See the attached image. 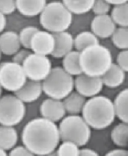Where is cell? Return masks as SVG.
<instances>
[{"instance_id":"6da1fadb","label":"cell","mask_w":128,"mask_h":156,"mask_svg":"<svg viewBox=\"0 0 128 156\" xmlns=\"http://www.w3.org/2000/svg\"><path fill=\"white\" fill-rule=\"evenodd\" d=\"M22 140L24 146L35 155L46 156L56 151L61 139L56 123L39 117L25 125Z\"/></svg>"},{"instance_id":"7a4b0ae2","label":"cell","mask_w":128,"mask_h":156,"mask_svg":"<svg viewBox=\"0 0 128 156\" xmlns=\"http://www.w3.org/2000/svg\"><path fill=\"white\" fill-rule=\"evenodd\" d=\"M81 114L90 128L95 130L109 127L116 117L114 102L107 96L100 95L87 100Z\"/></svg>"},{"instance_id":"3957f363","label":"cell","mask_w":128,"mask_h":156,"mask_svg":"<svg viewBox=\"0 0 128 156\" xmlns=\"http://www.w3.org/2000/svg\"><path fill=\"white\" fill-rule=\"evenodd\" d=\"M79 62L82 73L101 77L112 65V55L107 48L100 44L90 45L80 52Z\"/></svg>"},{"instance_id":"277c9868","label":"cell","mask_w":128,"mask_h":156,"mask_svg":"<svg viewBox=\"0 0 128 156\" xmlns=\"http://www.w3.org/2000/svg\"><path fill=\"white\" fill-rule=\"evenodd\" d=\"M73 16L63 2L47 3L40 14V23L47 32L52 34L65 32L72 24Z\"/></svg>"},{"instance_id":"5b68a950","label":"cell","mask_w":128,"mask_h":156,"mask_svg":"<svg viewBox=\"0 0 128 156\" xmlns=\"http://www.w3.org/2000/svg\"><path fill=\"white\" fill-rule=\"evenodd\" d=\"M58 128L62 142H72L81 147L87 145L91 138V128L79 115L65 116Z\"/></svg>"},{"instance_id":"8992f818","label":"cell","mask_w":128,"mask_h":156,"mask_svg":"<svg viewBox=\"0 0 128 156\" xmlns=\"http://www.w3.org/2000/svg\"><path fill=\"white\" fill-rule=\"evenodd\" d=\"M43 91L51 98L63 100L74 89V78L61 67L52 68L42 82Z\"/></svg>"},{"instance_id":"52a82bcc","label":"cell","mask_w":128,"mask_h":156,"mask_svg":"<svg viewBox=\"0 0 128 156\" xmlns=\"http://www.w3.org/2000/svg\"><path fill=\"white\" fill-rule=\"evenodd\" d=\"M24 103L15 95L7 94L0 98V124L2 126L14 127L21 123L25 117Z\"/></svg>"},{"instance_id":"ba28073f","label":"cell","mask_w":128,"mask_h":156,"mask_svg":"<svg viewBox=\"0 0 128 156\" xmlns=\"http://www.w3.org/2000/svg\"><path fill=\"white\" fill-rule=\"evenodd\" d=\"M27 80L22 65L13 62L0 64V85L3 89L14 93L22 87Z\"/></svg>"},{"instance_id":"9c48e42d","label":"cell","mask_w":128,"mask_h":156,"mask_svg":"<svg viewBox=\"0 0 128 156\" xmlns=\"http://www.w3.org/2000/svg\"><path fill=\"white\" fill-rule=\"evenodd\" d=\"M28 80L42 82L50 74L52 67L51 60L47 56L32 53L22 64Z\"/></svg>"},{"instance_id":"30bf717a","label":"cell","mask_w":128,"mask_h":156,"mask_svg":"<svg viewBox=\"0 0 128 156\" xmlns=\"http://www.w3.org/2000/svg\"><path fill=\"white\" fill-rule=\"evenodd\" d=\"M102 78L92 77L82 73L74 79L76 91L84 97L92 98L99 95L103 88Z\"/></svg>"},{"instance_id":"8fae6325","label":"cell","mask_w":128,"mask_h":156,"mask_svg":"<svg viewBox=\"0 0 128 156\" xmlns=\"http://www.w3.org/2000/svg\"><path fill=\"white\" fill-rule=\"evenodd\" d=\"M55 41L52 33L39 30L32 37L30 49L34 54L47 56L52 55L55 48Z\"/></svg>"},{"instance_id":"7c38bea8","label":"cell","mask_w":128,"mask_h":156,"mask_svg":"<svg viewBox=\"0 0 128 156\" xmlns=\"http://www.w3.org/2000/svg\"><path fill=\"white\" fill-rule=\"evenodd\" d=\"M40 111L43 118L54 123L61 121L67 113L62 100L51 98L42 102L40 105Z\"/></svg>"},{"instance_id":"4fadbf2b","label":"cell","mask_w":128,"mask_h":156,"mask_svg":"<svg viewBox=\"0 0 128 156\" xmlns=\"http://www.w3.org/2000/svg\"><path fill=\"white\" fill-rule=\"evenodd\" d=\"M91 32L97 37H111L117 29V25L109 15L96 16L91 24Z\"/></svg>"},{"instance_id":"5bb4252c","label":"cell","mask_w":128,"mask_h":156,"mask_svg":"<svg viewBox=\"0 0 128 156\" xmlns=\"http://www.w3.org/2000/svg\"><path fill=\"white\" fill-rule=\"evenodd\" d=\"M42 82L27 80L25 84L14 95L23 103L36 101L43 93Z\"/></svg>"},{"instance_id":"9a60e30c","label":"cell","mask_w":128,"mask_h":156,"mask_svg":"<svg viewBox=\"0 0 128 156\" xmlns=\"http://www.w3.org/2000/svg\"><path fill=\"white\" fill-rule=\"evenodd\" d=\"M55 44L52 56L55 58H63L73 51L74 47V38L70 33L67 31L53 34Z\"/></svg>"},{"instance_id":"2e32d148","label":"cell","mask_w":128,"mask_h":156,"mask_svg":"<svg viewBox=\"0 0 128 156\" xmlns=\"http://www.w3.org/2000/svg\"><path fill=\"white\" fill-rule=\"evenodd\" d=\"M19 34L13 31H7L0 35V51L7 55H14L21 48Z\"/></svg>"},{"instance_id":"e0dca14e","label":"cell","mask_w":128,"mask_h":156,"mask_svg":"<svg viewBox=\"0 0 128 156\" xmlns=\"http://www.w3.org/2000/svg\"><path fill=\"white\" fill-rule=\"evenodd\" d=\"M125 77V72L117 63H113L101 78L104 85L110 88H115L124 83Z\"/></svg>"},{"instance_id":"ac0fdd59","label":"cell","mask_w":128,"mask_h":156,"mask_svg":"<svg viewBox=\"0 0 128 156\" xmlns=\"http://www.w3.org/2000/svg\"><path fill=\"white\" fill-rule=\"evenodd\" d=\"M47 3L46 1H16L18 11L27 17H34L40 15Z\"/></svg>"},{"instance_id":"d6986e66","label":"cell","mask_w":128,"mask_h":156,"mask_svg":"<svg viewBox=\"0 0 128 156\" xmlns=\"http://www.w3.org/2000/svg\"><path fill=\"white\" fill-rule=\"evenodd\" d=\"M62 101L66 113L69 115H77L81 113L87 100L77 92L73 91Z\"/></svg>"},{"instance_id":"ffe728a7","label":"cell","mask_w":128,"mask_h":156,"mask_svg":"<svg viewBox=\"0 0 128 156\" xmlns=\"http://www.w3.org/2000/svg\"><path fill=\"white\" fill-rule=\"evenodd\" d=\"M113 102L116 117L121 122L128 123V88L120 91Z\"/></svg>"},{"instance_id":"44dd1931","label":"cell","mask_w":128,"mask_h":156,"mask_svg":"<svg viewBox=\"0 0 128 156\" xmlns=\"http://www.w3.org/2000/svg\"><path fill=\"white\" fill-rule=\"evenodd\" d=\"M18 135L13 127L0 126V148L5 151L12 149L17 144Z\"/></svg>"},{"instance_id":"7402d4cb","label":"cell","mask_w":128,"mask_h":156,"mask_svg":"<svg viewBox=\"0 0 128 156\" xmlns=\"http://www.w3.org/2000/svg\"><path fill=\"white\" fill-rule=\"evenodd\" d=\"M80 52L77 51H72L66 55L63 59V67L64 70L70 76H77L82 74L79 62Z\"/></svg>"},{"instance_id":"603a6c76","label":"cell","mask_w":128,"mask_h":156,"mask_svg":"<svg viewBox=\"0 0 128 156\" xmlns=\"http://www.w3.org/2000/svg\"><path fill=\"white\" fill-rule=\"evenodd\" d=\"M113 143L121 148L128 147V123L121 122L115 126L111 132Z\"/></svg>"},{"instance_id":"cb8c5ba5","label":"cell","mask_w":128,"mask_h":156,"mask_svg":"<svg viewBox=\"0 0 128 156\" xmlns=\"http://www.w3.org/2000/svg\"><path fill=\"white\" fill-rule=\"evenodd\" d=\"M99 44L98 37L92 32H81L74 38V47L79 52L93 44Z\"/></svg>"},{"instance_id":"d4e9b609","label":"cell","mask_w":128,"mask_h":156,"mask_svg":"<svg viewBox=\"0 0 128 156\" xmlns=\"http://www.w3.org/2000/svg\"><path fill=\"white\" fill-rule=\"evenodd\" d=\"M72 14L83 15L92 10L95 1H63Z\"/></svg>"},{"instance_id":"484cf974","label":"cell","mask_w":128,"mask_h":156,"mask_svg":"<svg viewBox=\"0 0 128 156\" xmlns=\"http://www.w3.org/2000/svg\"><path fill=\"white\" fill-rule=\"evenodd\" d=\"M110 16L116 25L120 27H128V1L114 7Z\"/></svg>"},{"instance_id":"4316f807","label":"cell","mask_w":128,"mask_h":156,"mask_svg":"<svg viewBox=\"0 0 128 156\" xmlns=\"http://www.w3.org/2000/svg\"><path fill=\"white\" fill-rule=\"evenodd\" d=\"M112 41L117 48L128 49V27H119L112 36Z\"/></svg>"},{"instance_id":"83f0119b","label":"cell","mask_w":128,"mask_h":156,"mask_svg":"<svg viewBox=\"0 0 128 156\" xmlns=\"http://www.w3.org/2000/svg\"><path fill=\"white\" fill-rule=\"evenodd\" d=\"M80 147L74 143L64 141L56 150L58 156H79Z\"/></svg>"},{"instance_id":"f1b7e54d","label":"cell","mask_w":128,"mask_h":156,"mask_svg":"<svg viewBox=\"0 0 128 156\" xmlns=\"http://www.w3.org/2000/svg\"><path fill=\"white\" fill-rule=\"evenodd\" d=\"M39 30L34 26H28L24 27L19 34L21 45L25 48L30 49L31 41L35 34Z\"/></svg>"},{"instance_id":"f546056e","label":"cell","mask_w":128,"mask_h":156,"mask_svg":"<svg viewBox=\"0 0 128 156\" xmlns=\"http://www.w3.org/2000/svg\"><path fill=\"white\" fill-rule=\"evenodd\" d=\"M110 8L107 1H95L92 10L96 16H102L108 15Z\"/></svg>"},{"instance_id":"4dcf8cb0","label":"cell","mask_w":128,"mask_h":156,"mask_svg":"<svg viewBox=\"0 0 128 156\" xmlns=\"http://www.w3.org/2000/svg\"><path fill=\"white\" fill-rule=\"evenodd\" d=\"M16 9V1H0V12L4 15L12 14Z\"/></svg>"},{"instance_id":"1f68e13d","label":"cell","mask_w":128,"mask_h":156,"mask_svg":"<svg viewBox=\"0 0 128 156\" xmlns=\"http://www.w3.org/2000/svg\"><path fill=\"white\" fill-rule=\"evenodd\" d=\"M117 64L125 73H128V49L119 52L117 55Z\"/></svg>"},{"instance_id":"d6a6232c","label":"cell","mask_w":128,"mask_h":156,"mask_svg":"<svg viewBox=\"0 0 128 156\" xmlns=\"http://www.w3.org/2000/svg\"><path fill=\"white\" fill-rule=\"evenodd\" d=\"M32 53L30 49L25 48L20 49L13 55L12 62L19 65H22L25 59Z\"/></svg>"},{"instance_id":"836d02e7","label":"cell","mask_w":128,"mask_h":156,"mask_svg":"<svg viewBox=\"0 0 128 156\" xmlns=\"http://www.w3.org/2000/svg\"><path fill=\"white\" fill-rule=\"evenodd\" d=\"M8 156H35L25 146H18L12 149Z\"/></svg>"},{"instance_id":"e575fe53","label":"cell","mask_w":128,"mask_h":156,"mask_svg":"<svg viewBox=\"0 0 128 156\" xmlns=\"http://www.w3.org/2000/svg\"><path fill=\"white\" fill-rule=\"evenodd\" d=\"M104 156H128V150L124 148L115 149L108 152Z\"/></svg>"},{"instance_id":"d590c367","label":"cell","mask_w":128,"mask_h":156,"mask_svg":"<svg viewBox=\"0 0 128 156\" xmlns=\"http://www.w3.org/2000/svg\"><path fill=\"white\" fill-rule=\"evenodd\" d=\"M79 156H100L99 154L94 150L90 148H83L80 150Z\"/></svg>"},{"instance_id":"8d00e7d4","label":"cell","mask_w":128,"mask_h":156,"mask_svg":"<svg viewBox=\"0 0 128 156\" xmlns=\"http://www.w3.org/2000/svg\"><path fill=\"white\" fill-rule=\"evenodd\" d=\"M7 24L6 16L0 12V34L4 30Z\"/></svg>"},{"instance_id":"74e56055","label":"cell","mask_w":128,"mask_h":156,"mask_svg":"<svg viewBox=\"0 0 128 156\" xmlns=\"http://www.w3.org/2000/svg\"><path fill=\"white\" fill-rule=\"evenodd\" d=\"M108 3H109L110 5H113L114 6H117V5H120L126 3L128 1H107Z\"/></svg>"},{"instance_id":"f35d334b","label":"cell","mask_w":128,"mask_h":156,"mask_svg":"<svg viewBox=\"0 0 128 156\" xmlns=\"http://www.w3.org/2000/svg\"><path fill=\"white\" fill-rule=\"evenodd\" d=\"M0 156H8L6 151L0 148Z\"/></svg>"},{"instance_id":"ab89813d","label":"cell","mask_w":128,"mask_h":156,"mask_svg":"<svg viewBox=\"0 0 128 156\" xmlns=\"http://www.w3.org/2000/svg\"><path fill=\"white\" fill-rule=\"evenodd\" d=\"M46 156H57V154L56 151H54V152H53L52 153L50 154H49V155H47Z\"/></svg>"},{"instance_id":"60d3db41","label":"cell","mask_w":128,"mask_h":156,"mask_svg":"<svg viewBox=\"0 0 128 156\" xmlns=\"http://www.w3.org/2000/svg\"><path fill=\"white\" fill-rule=\"evenodd\" d=\"M2 93V88L1 87V86L0 85V98L1 97Z\"/></svg>"},{"instance_id":"b9f144b4","label":"cell","mask_w":128,"mask_h":156,"mask_svg":"<svg viewBox=\"0 0 128 156\" xmlns=\"http://www.w3.org/2000/svg\"><path fill=\"white\" fill-rule=\"evenodd\" d=\"M1 55L2 52L1 51H0V60H1Z\"/></svg>"}]
</instances>
